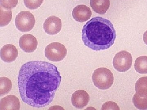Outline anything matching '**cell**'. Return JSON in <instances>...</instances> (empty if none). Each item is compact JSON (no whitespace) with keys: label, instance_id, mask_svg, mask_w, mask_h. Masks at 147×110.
I'll list each match as a JSON object with an SVG mask.
<instances>
[{"label":"cell","instance_id":"10","mask_svg":"<svg viewBox=\"0 0 147 110\" xmlns=\"http://www.w3.org/2000/svg\"><path fill=\"white\" fill-rule=\"evenodd\" d=\"M92 11L88 7L84 5L76 6L72 11V16L77 22H86L92 16Z\"/></svg>","mask_w":147,"mask_h":110},{"label":"cell","instance_id":"16","mask_svg":"<svg viewBox=\"0 0 147 110\" xmlns=\"http://www.w3.org/2000/svg\"><path fill=\"white\" fill-rule=\"evenodd\" d=\"M12 88V83L8 78H0V95L2 96L10 92Z\"/></svg>","mask_w":147,"mask_h":110},{"label":"cell","instance_id":"2","mask_svg":"<svg viewBox=\"0 0 147 110\" xmlns=\"http://www.w3.org/2000/svg\"><path fill=\"white\" fill-rule=\"evenodd\" d=\"M116 32L113 24L101 17L92 18L84 25L82 39L85 46L94 51L107 50L113 46Z\"/></svg>","mask_w":147,"mask_h":110},{"label":"cell","instance_id":"20","mask_svg":"<svg viewBox=\"0 0 147 110\" xmlns=\"http://www.w3.org/2000/svg\"><path fill=\"white\" fill-rule=\"evenodd\" d=\"M18 2V0H0L1 7L6 9H11L15 8Z\"/></svg>","mask_w":147,"mask_h":110},{"label":"cell","instance_id":"17","mask_svg":"<svg viewBox=\"0 0 147 110\" xmlns=\"http://www.w3.org/2000/svg\"><path fill=\"white\" fill-rule=\"evenodd\" d=\"M1 19L0 25L1 27L5 26L10 23L12 18V11L11 9H6L0 7Z\"/></svg>","mask_w":147,"mask_h":110},{"label":"cell","instance_id":"11","mask_svg":"<svg viewBox=\"0 0 147 110\" xmlns=\"http://www.w3.org/2000/svg\"><path fill=\"white\" fill-rule=\"evenodd\" d=\"M18 50L11 44L5 45L1 50V57L3 61L10 63L16 60L18 56Z\"/></svg>","mask_w":147,"mask_h":110},{"label":"cell","instance_id":"5","mask_svg":"<svg viewBox=\"0 0 147 110\" xmlns=\"http://www.w3.org/2000/svg\"><path fill=\"white\" fill-rule=\"evenodd\" d=\"M67 53L64 45L59 42H54L47 46L45 50V56L47 59L53 62L62 60Z\"/></svg>","mask_w":147,"mask_h":110},{"label":"cell","instance_id":"12","mask_svg":"<svg viewBox=\"0 0 147 110\" xmlns=\"http://www.w3.org/2000/svg\"><path fill=\"white\" fill-rule=\"evenodd\" d=\"M19 100L15 95H9L2 98L0 101V110H15L20 109Z\"/></svg>","mask_w":147,"mask_h":110},{"label":"cell","instance_id":"22","mask_svg":"<svg viewBox=\"0 0 147 110\" xmlns=\"http://www.w3.org/2000/svg\"><path fill=\"white\" fill-rule=\"evenodd\" d=\"M143 39L146 45H147V30L145 32L143 36Z\"/></svg>","mask_w":147,"mask_h":110},{"label":"cell","instance_id":"18","mask_svg":"<svg viewBox=\"0 0 147 110\" xmlns=\"http://www.w3.org/2000/svg\"><path fill=\"white\" fill-rule=\"evenodd\" d=\"M132 101L134 106L137 109L139 110H147V97H140L137 93H135Z\"/></svg>","mask_w":147,"mask_h":110},{"label":"cell","instance_id":"3","mask_svg":"<svg viewBox=\"0 0 147 110\" xmlns=\"http://www.w3.org/2000/svg\"><path fill=\"white\" fill-rule=\"evenodd\" d=\"M92 80L94 85L99 89H108L114 82V77L113 73L108 68L100 67L94 72Z\"/></svg>","mask_w":147,"mask_h":110},{"label":"cell","instance_id":"1","mask_svg":"<svg viewBox=\"0 0 147 110\" xmlns=\"http://www.w3.org/2000/svg\"><path fill=\"white\" fill-rule=\"evenodd\" d=\"M61 76L53 64L33 61L21 66L18 76V87L22 101L35 108H42L53 102Z\"/></svg>","mask_w":147,"mask_h":110},{"label":"cell","instance_id":"9","mask_svg":"<svg viewBox=\"0 0 147 110\" xmlns=\"http://www.w3.org/2000/svg\"><path fill=\"white\" fill-rule=\"evenodd\" d=\"M89 101V95L83 90L76 91L72 95L71 98L72 105L77 109H83L88 105Z\"/></svg>","mask_w":147,"mask_h":110},{"label":"cell","instance_id":"19","mask_svg":"<svg viewBox=\"0 0 147 110\" xmlns=\"http://www.w3.org/2000/svg\"><path fill=\"white\" fill-rule=\"evenodd\" d=\"M25 5L29 9L34 10L39 8L43 2V0H24Z\"/></svg>","mask_w":147,"mask_h":110},{"label":"cell","instance_id":"14","mask_svg":"<svg viewBox=\"0 0 147 110\" xmlns=\"http://www.w3.org/2000/svg\"><path fill=\"white\" fill-rule=\"evenodd\" d=\"M136 93L142 97H147V77L138 79L135 86Z\"/></svg>","mask_w":147,"mask_h":110},{"label":"cell","instance_id":"4","mask_svg":"<svg viewBox=\"0 0 147 110\" xmlns=\"http://www.w3.org/2000/svg\"><path fill=\"white\" fill-rule=\"evenodd\" d=\"M15 23L18 30L26 32L30 31L33 28L35 25V18L32 13L25 11L17 14Z\"/></svg>","mask_w":147,"mask_h":110},{"label":"cell","instance_id":"6","mask_svg":"<svg viewBox=\"0 0 147 110\" xmlns=\"http://www.w3.org/2000/svg\"><path fill=\"white\" fill-rule=\"evenodd\" d=\"M132 63V56L126 51H122L117 53L113 60V66L119 72L128 71L131 68Z\"/></svg>","mask_w":147,"mask_h":110},{"label":"cell","instance_id":"21","mask_svg":"<svg viewBox=\"0 0 147 110\" xmlns=\"http://www.w3.org/2000/svg\"><path fill=\"white\" fill-rule=\"evenodd\" d=\"M101 110H120L119 106L115 102H106L102 105Z\"/></svg>","mask_w":147,"mask_h":110},{"label":"cell","instance_id":"13","mask_svg":"<svg viewBox=\"0 0 147 110\" xmlns=\"http://www.w3.org/2000/svg\"><path fill=\"white\" fill-rule=\"evenodd\" d=\"M90 4L93 10L98 14L107 12L110 6V0H90Z\"/></svg>","mask_w":147,"mask_h":110},{"label":"cell","instance_id":"7","mask_svg":"<svg viewBox=\"0 0 147 110\" xmlns=\"http://www.w3.org/2000/svg\"><path fill=\"white\" fill-rule=\"evenodd\" d=\"M62 22L60 18L57 16H51L47 18L43 24V29L47 34L53 35L61 31Z\"/></svg>","mask_w":147,"mask_h":110},{"label":"cell","instance_id":"8","mask_svg":"<svg viewBox=\"0 0 147 110\" xmlns=\"http://www.w3.org/2000/svg\"><path fill=\"white\" fill-rule=\"evenodd\" d=\"M19 46L21 50L27 53H32L37 47V40L35 37L30 34H24L20 38Z\"/></svg>","mask_w":147,"mask_h":110},{"label":"cell","instance_id":"15","mask_svg":"<svg viewBox=\"0 0 147 110\" xmlns=\"http://www.w3.org/2000/svg\"><path fill=\"white\" fill-rule=\"evenodd\" d=\"M134 68L141 74H147V56H141L135 60Z\"/></svg>","mask_w":147,"mask_h":110}]
</instances>
